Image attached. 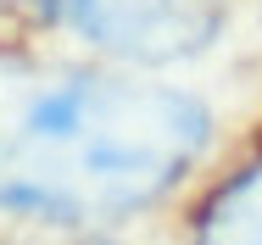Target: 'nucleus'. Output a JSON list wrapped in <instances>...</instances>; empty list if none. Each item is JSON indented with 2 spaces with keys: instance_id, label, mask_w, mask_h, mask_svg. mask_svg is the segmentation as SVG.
<instances>
[{
  "instance_id": "1",
  "label": "nucleus",
  "mask_w": 262,
  "mask_h": 245,
  "mask_svg": "<svg viewBox=\"0 0 262 245\" xmlns=\"http://www.w3.org/2000/svg\"><path fill=\"white\" fill-rule=\"evenodd\" d=\"M207 128L184 90L0 56V206L51 223L123 217L184 179Z\"/></svg>"
},
{
  "instance_id": "3",
  "label": "nucleus",
  "mask_w": 262,
  "mask_h": 245,
  "mask_svg": "<svg viewBox=\"0 0 262 245\" xmlns=\"http://www.w3.org/2000/svg\"><path fill=\"white\" fill-rule=\"evenodd\" d=\"M190 245H262V156L212 190Z\"/></svg>"
},
{
  "instance_id": "2",
  "label": "nucleus",
  "mask_w": 262,
  "mask_h": 245,
  "mask_svg": "<svg viewBox=\"0 0 262 245\" xmlns=\"http://www.w3.org/2000/svg\"><path fill=\"white\" fill-rule=\"evenodd\" d=\"M45 23H67L90 45L128 61H179L212 45L223 6L217 0H11Z\"/></svg>"
}]
</instances>
